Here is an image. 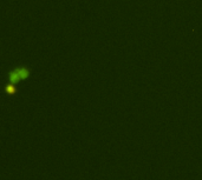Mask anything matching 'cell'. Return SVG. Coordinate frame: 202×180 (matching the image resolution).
I'll list each match as a JSON object with an SVG mask.
<instances>
[{
  "instance_id": "cell-1",
  "label": "cell",
  "mask_w": 202,
  "mask_h": 180,
  "mask_svg": "<svg viewBox=\"0 0 202 180\" xmlns=\"http://www.w3.org/2000/svg\"><path fill=\"white\" fill-rule=\"evenodd\" d=\"M30 74H31V72H30L29 67H26V66H19V67H16L14 69H12L7 74V77H9L10 82H17V81L26 80L30 77Z\"/></svg>"
},
{
  "instance_id": "cell-2",
  "label": "cell",
  "mask_w": 202,
  "mask_h": 180,
  "mask_svg": "<svg viewBox=\"0 0 202 180\" xmlns=\"http://www.w3.org/2000/svg\"><path fill=\"white\" fill-rule=\"evenodd\" d=\"M5 91H6L9 94H12V93L16 92V87H14L13 82H10V84H7V85L5 86Z\"/></svg>"
}]
</instances>
